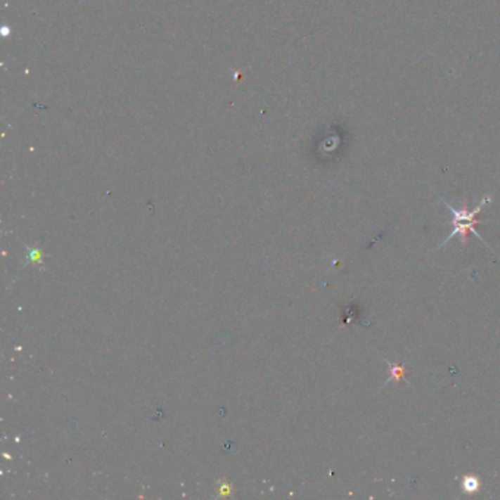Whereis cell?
I'll list each match as a JSON object with an SVG mask.
<instances>
[{"mask_svg": "<svg viewBox=\"0 0 500 500\" xmlns=\"http://www.w3.org/2000/svg\"><path fill=\"white\" fill-rule=\"evenodd\" d=\"M490 200H492L490 195H486L485 198H482V200L480 201V204L475 207V209L471 210V212L465 210V209L458 210V209H455V207H452L449 203L443 201L444 205L447 207V209H449V212H451V214H452V220L449 222V225H452L454 229H452V232L449 233V236H447V238L443 241V243L439 245V248H440V247H444V245H446L447 243H449V241H451L454 236H456V235H459L461 239L465 243V241H467V233H474V235L481 241V243H485V239H482V238L480 236V233L475 231V225H477V223H480V220H477L475 216L482 210V207H485L486 204L490 203ZM485 245H487V243H485ZM487 247H489V245H487Z\"/></svg>", "mask_w": 500, "mask_h": 500, "instance_id": "obj_1", "label": "cell"}, {"mask_svg": "<svg viewBox=\"0 0 500 500\" xmlns=\"http://www.w3.org/2000/svg\"><path fill=\"white\" fill-rule=\"evenodd\" d=\"M386 364H387V367H389V373H390V376H389L387 380L385 382V385L390 383L392 380H393V382L404 380V378H405V374H406V370H405L402 366L393 364V363H390V361H387V359H386Z\"/></svg>", "mask_w": 500, "mask_h": 500, "instance_id": "obj_2", "label": "cell"}, {"mask_svg": "<svg viewBox=\"0 0 500 500\" xmlns=\"http://www.w3.org/2000/svg\"><path fill=\"white\" fill-rule=\"evenodd\" d=\"M462 490L465 493H475L480 490V480L475 475H465L462 478Z\"/></svg>", "mask_w": 500, "mask_h": 500, "instance_id": "obj_3", "label": "cell"}]
</instances>
